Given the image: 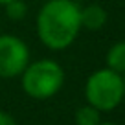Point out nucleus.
<instances>
[{
	"label": "nucleus",
	"mask_w": 125,
	"mask_h": 125,
	"mask_svg": "<svg viewBox=\"0 0 125 125\" xmlns=\"http://www.w3.org/2000/svg\"><path fill=\"white\" fill-rule=\"evenodd\" d=\"M81 30V6L72 0H48L37 15V35L48 50H66Z\"/></svg>",
	"instance_id": "nucleus-1"
},
{
	"label": "nucleus",
	"mask_w": 125,
	"mask_h": 125,
	"mask_svg": "<svg viewBox=\"0 0 125 125\" xmlns=\"http://www.w3.org/2000/svg\"><path fill=\"white\" fill-rule=\"evenodd\" d=\"M123 86H125V74H123Z\"/></svg>",
	"instance_id": "nucleus-13"
},
{
	"label": "nucleus",
	"mask_w": 125,
	"mask_h": 125,
	"mask_svg": "<svg viewBox=\"0 0 125 125\" xmlns=\"http://www.w3.org/2000/svg\"><path fill=\"white\" fill-rule=\"evenodd\" d=\"M20 85L30 98L50 99L64 85V70L53 59H39L20 74Z\"/></svg>",
	"instance_id": "nucleus-2"
},
{
	"label": "nucleus",
	"mask_w": 125,
	"mask_h": 125,
	"mask_svg": "<svg viewBox=\"0 0 125 125\" xmlns=\"http://www.w3.org/2000/svg\"><path fill=\"white\" fill-rule=\"evenodd\" d=\"M0 125H17L15 118L6 110H0Z\"/></svg>",
	"instance_id": "nucleus-9"
},
{
	"label": "nucleus",
	"mask_w": 125,
	"mask_h": 125,
	"mask_svg": "<svg viewBox=\"0 0 125 125\" xmlns=\"http://www.w3.org/2000/svg\"><path fill=\"white\" fill-rule=\"evenodd\" d=\"M85 99L99 112L114 110L125 99L123 75L109 70L107 66L92 72L85 83Z\"/></svg>",
	"instance_id": "nucleus-3"
},
{
	"label": "nucleus",
	"mask_w": 125,
	"mask_h": 125,
	"mask_svg": "<svg viewBox=\"0 0 125 125\" xmlns=\"http://www.w3.org/2000/svg\"><path fill=\"white\" fill-rule=\"evenodd\" d=\"M8 2H11V0H0V6H6Z\"/></svg>",
	"instance_id": "nucleus-11"
},
{
	"label": "nucleus",
	"mask_w": 125,
	"mask_h": 125,
	"mask_svg": "<svg viewBox=\"0 0 125 125\" xmlns=\"http://www.w3.org/2000/svg\"><path fill=\"white\" fill-rule=\"evenodd\" d=\"M30 64V48L17 35L0 33V77H19Z\"/></svg>",
	"instance_id": "nucleus-4"
},
{
	"label": "nucleus",
	"mask_w": 125,
	"mask_h": 125,
	"mask_svg": "<svg viewBox=\"0 0 125 125\" xmlns=\"http://www.w3.org/2000/svg\"><path fill=\"white\" fill-rule=\"evenodd\" d=\"M72 2H75V4H81V2H85V0H72Z\"/></svg>",
	"instance_id": "nucleus-12"
},
{
	"label": "nucleus",
	"mask_w": 125,
	"mask_h": 125,
	"mask_svg": "<svg viewBox=\"0 0 125 125\" xmlns=\"http://www.w3.org/2000/svg\"><path fill=\"white\" fill-rule=\"evenodd\" d=\"M74 121H75V125H99L101 123V112L86 103V105L79 107L75 110Z\"/></svg>",
	"instance_id": "nucleus-7"
},
{
	"label": "nucleus",
	"mask_w": 125,
	"mask_h": 125,
	"mask_svg": "<svg viewBox=\"0 0 125 125\" xmlns=\"http://www.w3.org/2000/svg\"><path fill=\"white\" fill-rule=\"evenodd\" d=\"M109 20V13L99 4H88L81 8V28L88 31H98Z\"/></svg>",
	"instance_id": "nucleus-5"
},
{
	"label": "nucleus",
	"mask_w": 125,
	"mask_h": 125,
	"mask_svg": "<svg viewBox=\"0 0 125 125\" xmlns=\"http://www.w3.org/2000/svg\"><path fill=\"white\" fill-rule=\"evenodd\" d=\"M4 8H6V15L11 20H20V19H24L26 13H28V6H26L24 0H11Z\"/></svg>",
	"instance_id": "nucleus-8"
},
{
	"label": "nucleus",
	"mask_w": 125,
	"mask_h": 125,
	"mask_svg": "<svg viewBox=\"0 0 125 125\" xmlns=\"http://www.w3.org/2000/svg\"><path fill=\"white\" fill-rule=\"evenodd\" d=\"M99 125H118V123H112V121H101Z\"/></svg>",
	"instance_id": "nucleus-10"
},
{
	"label": "nucleus",
	"mask_w": 125,
	"mask_h": 125,
	"mask_svg": "<svg viewBox=\"0 0 125 125\" xmlns=\"http://www.w3.org/2000/svg\"><path fill=\"white\" fill-rule=\"evenodd\" d=\"M105 64L109 70L123 75L125 74V41H118L107 50Z\"/></svg>",
	"instance_id": "nucleus-6"
}]
</instances>
